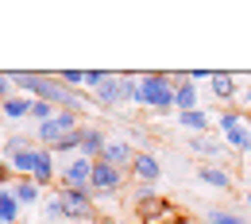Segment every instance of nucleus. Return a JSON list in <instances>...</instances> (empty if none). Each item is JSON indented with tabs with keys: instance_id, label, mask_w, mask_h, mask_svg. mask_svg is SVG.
<instances>
[{
	"instance_id": "dca6fc26",
	"label": "nucleus",
	"mask_w": 251,
	"mask_h": 224,
	"mask_svg": "<svg viewBox=\"0 0 251 224\" xmlns=\"http://www.w3.org/2000/svg\"><path fill=\"white\" fill-rule=\"evenodd\" d=\"M31 104L35 100L27 93H16L12 100L0 104V116H4V120H31Z\"/></svg>"
},
{
	"instance_id": "393cba45",
	"label": "nucleus",
	"mask_w": 251,
	"mask_h": 224,
	"mask_svg": "<svg viewBox=\"0 0 251 224\" xmlns=\"http://www.w3.org/2000/svg\"><path fill=\"white\" fill-rule=\"evenodd\" d=\"M16 93H20V89H16V81H12V74H4V70H0V104H4V100H12Z\"/></svg>"
},
{
	"instance_id": "423d86ee",
	"label": "nucleus",
	"mask_w": 251,
	"mask_h": 224,
	"mask_svg": "<svg viewBox=\"0 0 251 224\" xmlns=\"http://www.w3.org/2000/svg\"><path fill=\"white\" fill-rule=\"evenodd\" d=\"M66 201V213H70V224L81 221H97V197L89 190H58Z\"/></svg>"
},
{
	"instance_id": "20e7f679",
	"label": "nucleus",
	"mask_w": 251,
	"mask_h": 224,
	"mask_svg": "<svg viewBox=\"0 0 251 224\" xmlns=\"http://www.w3.org/2000/svg\"><path fill=\"white\" fill-rule=\"evenodd\" d=\"M89 178H93V159L85 155H74L58 166V190H89Z\"/></svg>"
},
{
	"instance_id": "f8f14e48",
	"label": "nucleus",
	"mask_w": 251,
	"mask_h": 224,
	"mask_svg": "<svg viewBox=\"0 0 251 224\" xmlns=\"http://www.w3.org/2000/svg\"><path fill=\"white\" fill-rule=\"evenodd\" d=\"M104 143H108V139H104V131L97 128V124H85V128H81V135H77V155H85V159H100V155H104Z\"/></svg>"
},
{
	"instance_id": "c756f323",
	"label": "nucleus",
	"mask_w": 251,
	"mask_h": 224,
	"mask_svg": "<svg viewBox=\"0 0 251 224\" xmlns=\"http://www.w3.org/2000/svg\"><path fill=\"white\" fill-rule=\"evenodd\" d=\"M81 224H100V221H81Z\"/></svg>"
},
{
	"instance_id": "5701e85b",
	"label": "nucleus",
	"mask_w": 251,
	"mask_h": 224,
	"mask_svg": "<svg viewBox=\"0 0 251 224\" xmlns=\"http://www.w3.org/2000/svg\"><path fill=\"white\" fill-rule=\"evenodd\" d=\"M27 147H35L27 135H8V143H4V151H0V159L4 155H16V151H27Z\"/></svg>"
},
{
	"instance_id": "4468645a",
	"label": "nucleus",
	"mask_w": 251,
	"mask_h": 224,
	"mask_svg": "<svg viewBox=\"0 0 251 224\" xmlns=\"http://www.w3.org/2000/svg\"><path fill=\"white\" fill-rule=\"evenodd\" d=\"M174 120H178V124H182L189 135H209V128H213V116H209L205 108H193V112H178Z\"/></svg>"
},
{
	"instance_id": "4be33fe9",
	"label": "nucleus",
	"mask_w": 251,
	"mask_h": 224,
	"mask_svg": "<svg viewBox=\"0 0 251 224\" xmlns=\"http://www.w3.org/2000/svg\"><path fill=\"white\" fill-rule=\"evenodd\" d=\"M54 116H58V108H54V104H47V100H35V104H31L35 128H39V124H47V120H54Z\"/></svg>"
},
{
	"instance_id": "b1692460",
	"label": "nucleus",
	"mask_w": 251,
	"mask_h": 224,
	"mask_svg": "<svg viewBox=\"0 0 251 224\" xmlns=\"http://www.w3.org/2000/svg\"><path fill=\"white\" fill-rule=\"evenodd\" d=\"M54 77H58L62 85H70V89H77V85H85V74H81V70H58Z\"/></svg>"
},
{
	"instance_id": "1a4fd4ad",
	"label": "nucleus",
	"mask_w": 251,
	"mask_h": 224,
	"mask_svg": "<svg viewBox=\"0 0 251 224\" xmlns=\"http://www.w3.org/2000/svg\"><path fill=\"white\" fill-rule=\"evenodd\" d=\"M39 159H43V147H39V143H35V147H27V151L4 155L8 170H12V178H31V174H35V166H39Z\"/></svg>"
},
{
	"instance_id": "6ab92c4d",
	"label": "nucleus",
	"mask_w": 251,
	"mask_h": 224,
	"mask_svg": "<svg viewBox=\"0 0 251 224\" xmlns=\"http://www.w3.org/2000/svg\"><path fill=\"white\" fill-rule=\"evenodd\" d=\"M197 182H205L213 190H232V170H224V166H197Z\"/></svg>"
},
{
	"instance_id": "6e6552de",
	"label": "nucleus",
	"mask_w": 251,
	"mask_h": 224,
	"mask_svg": "<svg viewBox=\"0 0 251 224\" xmlns=\"http://www.w3.org/2000/svg\"><path fill=\"white\" fill-rule=\"evenodd\" d=\"M240 89H244V85H240V74H213V77H209V93L217 97L224 108H232V104H236Z\"/></svg>"
},
{
	"instance_id": "2f4dec72",
	"label": "nucleus",
	"mask_w": 251,
	"mask_h": 224,
	"mask_svg": "<svg viewBox=\"0 0 251 224\" xmlns=\"http://www.w3.org/2000/svg\"><path fill=\"white\" fill-rule=\"evenodd\" d=\"M248 166H251V155H248Z\"/></svg>"
},
{
	"instance_id": "2eb2a0df",
	"label": "nucleus",
	"mask_w": 251,
	"mask_h": 224,
	"mask_svg": "<svg viewBox=\"0 0 251 224\" xmlns=\"http://www.w3.org/2000/svg\"><path fill=\"white\" fill-rule=\"evenodd\" d=\"M139 209V221L143 224H162L170 213H174V205L166 201V197H155V201H147V205H135Z\"/></svg>"
},
{
	"instance_id": "7c9ffc66",
	"label": "nucleus",
	"mask_w": 251,
	"mask_h": 224,
	"mask_svg": "<svg viewBox=\"0 0 251 224\" xmlns=\"http://www.w3.org/2000/svg\"><path fill=\"white\" fill-rule=\"evenodd\" d=\"M248 128H251V116H248Z\"/></svg>"
},
{
	"instance_id": "f03ea898",
	"label": "nucleus",
	"mask_w": 251,
	"mask_h": 224,
	"mask_svg": "<svg viewBox=\"0 0 251 224\" xmlns=\"http://www.w3.org/2000/svg\"><path fill=\"white\" fill-rule=\"evenodd\" d=\"M81 128H85V120H81V116H74V112H58L54 120H47V124H39V128H35V143L54 151V147H62L66 139L81 135Z\"/></svg>"
},
{
	"instance_id": "f3484780",
	"label": "nucleus",
	"mask_w": 251,
	"mask_h": 224,
	"mask_svg": "<svg viewBox=\"0 0 251 224\" xmlns=\"http://www.w3.org/2000/svg\"><path fill=\"white\" fill-rule=\"evenodd\" d=\"M12 193L20 197L24 209H27V205H43V186H39L35 178H16V182H12Z\"/></svg>"
},
{
	"instance_id": "39448f33",
	"label": "nucleus",
	"mask_w": 251,
	"mask_h": 224,
	"mask_svg": "<svg viewBox=\"0 0 251 224\" xmlns=\"http://www.w3.org/2000/svg\"><path fill=\"white\" fill-rule=\"evenodd\" d=\"M120 190H124V170L108 166L104 159H97L93 162V178H89V193H93V197H116Z\"/></svg>"
},
{
	"instance_id": "a878e982",
	"label": "nucleus",
	"mask_w": 251,
	"mask_h": 224,
	"mask_svg": "<svg viewBox=\"0 0 251 224\" xmlns=\"http://www.w3.org/2000/svg\"><path fill=\"white\" fill-rule=\"evenodd\" d=\"M155 197H158V190H155V186H143V182H139L135 193H131V201H135V205H147V201H155Z\"/></svg>"
},
{
	"instance_id": "7ed1b4c3",
	"label": "nucleus",
	"mask_w": 251,
	"mask_h": 224,
	"mask_svg": "<svg viewBox=\"0 0 251 224\" xmlns=\"http://www.w3.org/2000/svg\"><path fill=\"white\" fill-rule=\"evenodd\" d=\"M139 77L135 74H108L100 81V89H93V100L100 108H120V104H131V93H135Z\"/></svg>"
},
{
	"instance_id": "c85d7f7f",
	"label": "nucleus",
	"mask_w": 251,
	"mask_h": 224,
	"mask_svg": "<svg viewBox=\"0 0 251 224\" xmlns=\"http://www.w3.org/2000/svg\"><path fill=\"white\" fill-rule=\"evenodd\" d=\"M4 143H8V135H4V128H0V151H4Z\"/></svg>"
},
{
	"instance_id": "a211bd4d",
	"label": "nucleus",
	"mask_w": 251,
	"mask_h": 224,
	"mask_svg": "<svg viewBox=\"0 0 251 224\" xmlns=\"http://www.w3.org/2000/svg\"><path fill=\"white\" fill-rule=\"evenodd\" d=\"M193 108H201L197 85H193V81H178V89H174V116H178V112H193Z\"/></svg>"
},
{
	"instance_id": "bb28decb",
	"label": "nucleus",
	"mask_w": 251,
	"mask_h": 224,
	"mask_svg": "<svg viewBox=\"0 0 251 224\" xmlns=\"http://www.w3.org/2000/svg\"><path fill=\"white\" fill-rule=\"evenodd\" d=\"M104 77H108V70H89V74H85V89H89V93L100 89V81H104Z\"/></svg>"
},
{
	"instance_id": "f257e3e1",
	"label": "nucleus",
	"mask_w": 251,
	"mask_h": 224,
	"mask_svg": "<svg viewBox=\"0 0 251 224\" xmlns=\"http://www.w3.org/2000/svg\"><path fill=\"white\" fill-rule=\"evenodd\" d=\"M174 89H178V81L170 77V74H139V85H135V93H131V104H139V108H155V112H174Z\"/></svg>"
},
{
	"instance_id": "9d476101",
	"label": "nucleus",
	"mask_w": 251,
	"mask_h": 224,
	"mask_svg": "<svg viewBox=\"0 0 251 224\" xmlns=\"http://www.w3.org/2000/svg\"><path fill=\"white\" fill-rule=\"evenodd\" d=\"M131 174H135V182L155 186L158 178H162V162H158V155H155V151H139L135 162H131Z\"/></svg>"
},
{
	"instance_id": "ddd939ff",
	"label": "nucleus",
	"mask_w": 251,
	"mask_h": 224,
	"mask_svg": "<svg viewBox=\"0 0 251 224\" xmlns=\"http://www.w3.org/2000/svg\"><path fill=\"white\" fill-rule=\"evenodd\" d=\"M39 217H43V224H70V213H66V201L58 190L39 205Z\"/></svg>"
},
{
	"instance_id": "cd10ccee",
	"label": "nucleus",
	"mask_w": 251,
	"mask_h": 224,
	"mask_svg": "<svg viewBox=\"0 0 251 224\" xmlns=\"http://www.w3.org/2000/svg\"><path fill=\"white\" fill-rule=\"evenodd\" d=\"M0 182H4V186H12V182H16V178H12V170H8V162L0 159Z\"/></svg>"
},
{
	"instance_id": "412c9836",
	"label": "nucleus",
	"mask_w": 251,
	"mask_h": 224,
	"mask_svg": "<svg viewBox=\"0 0 251 224\" xmlns=\"http://www.w3.org/2000/svg\"><path fill=\"white\" fill-rule=\"evenodd\" d=\"M205 224H251V217L236 213V209H224V205H213V209H205Z\"/></svg>"
},
{
	"instance_id": "aec40b11",
	"label": "nucleus",
	"mask_w": 251,
	"mask_h": 224,
	"mask_svg": "<svg viewBox=\"0 0 251 224\" xmlns=\"http://www.w3.org/2000/svg\"><path fill=\"white\" fill-rule=\"evenodd\" d=\"M20 197L12 193V186H0V221L4 224H20Z\"/></svg>"
},
{
	"instance_id": "9b49d317",
	"label": "nucleus",
	"mask_w": 251,
	"mask_h": 224,
	"mask_svg": "<svg viewBox=\"0 0 251 224\" xmlns=\"http://www.w3.org/2000/svg\"><path fill=\"white\" fill-rule=\"evenodd\" d=\"M135 155H139V151H135V147H131L127 139H108V143H104V155H100V159L108 162V166H116V170H131Z\"/></svg>"
},
{
	"instance_id": "0eeeda50",
	"label": "nucleus",
	"mask_w": 251,
	"mask_h": 224,
	"mask_svg": "<svg viewBox=\"0 0 251 224\" xmlns=\"http://www.w3.org/2000/svg\"><path fill=\"white\" fill-rule=\"evenodd\" d=\"M189 151H193V155H201L205 166H224V159L232 155V151H228V143H224L220 135H213V131H209V135H189Z\"/></svg>"
}]
</instances>
